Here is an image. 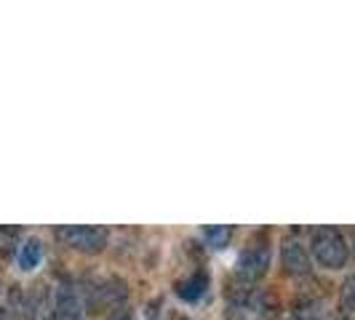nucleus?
Returning a JSON list of instances; mask_svg holds the SVG:
<instances>
[{
  "instance_id": "obj_1",
  "label": "nucleus",
  "mask_w": 355,
  "mask_h": 320,
  "mask_svg": "<svg viewBox=\"0 0 355 320\" xmlns=\"http://www.w3.org/2000/svg\"><path fill=\"white\" fill-rule=\"evenodd\" d=\"M310 249H313L315 262H318L320 267H326V269H342V267L347 265V256H350L345 235H342L337 227H329V224L313 230Z\"/></svg>"
},
{
  "instance_id": "obj_2",
  "label": "nucleus",
  "mask_w": 355,
  "mask_h": 320,
  "mask_svg": "<svg viewBox=\"0 0 355 320\" xmlns=\"http://www.w3.org/2000/svg\"><path fill=\"white\" fill-rule=\"evenodd\" d=\"M80 296H83V304L89 310H112V307H121L128 296V288H125V281L110 275V278H99L94 283H86L80 288Z\"/></svg>"
},
{
  "instance_id": "obj_3",
  "label": "nucleus",
  "mask_w": 355,
  "mask_h": 320,
  "mask_svg": "<svg viewBox=\"0 0 355 320\" xmlns=\"http://www.w3.org/2000/svg\"><path fill=\"white\" fill-rule=\"evenodd\" d=\"M56 240L83 254H99L105 251L110 232L105 227H91V224H67V227H56Z\"/></svg>"
},
{
  "instance_id": "obj_4",
  "label": "nucleus",
  "mask_w": 355,
  "mask_h": 320,
  "mask_svg": "<svg viewBox=\"0 0 355 320\" xmlns=\"http://www.w3.org/2000/svg\"><path fill=\"white\" fill-rule=\"evenodd\" d=\"M270 267V243L265 240H254L249 249L241 251L238 262H235V281L241 283H257Z\"/></svg>"
},
{
  "instance_id": "obj_5",
  "label": "nucleus",
  "mask_w": 355,
  "mask_h": 320,
  "mask_svg": "<svg viewBox=\"0 0 355 320\" xmlns=\"http://www.w3.org/2000/svg\"><path fill=\"white\" fill-rule=\"evenodd\" d=\"M53 318L56 320H83L86 304L80 296V288H75L70 281H62L53 291Z\"/></svg>"
},
{
  "instance_id": "obj_6",
  "label": "nucleus",
  "mask_w": 355,
  "mask_h": 320,
  "mask_svg": "<svg viewBox=\"0 0 355 320\" xmlns=\"http://www.w3.org/2000/svg\"><path fill=\"white\" fill-rule=\"evenodd\" d=\"M281 262H284V269L294 278H302V275H310L313 272V262H310V254L304 251V246L300 240L288 238L281 246Z\"/></svg>"
},
{
  "instance_id": "obj_7",
  "label": "nucleus",
  "mask_w": 355,
  "mask_h": 320,
  "mask_svg": "<svg viewBox=\"0 0 355 320\" xmlns=\"http://www.w3.org/2000/svg\"><path fill=\"white\" fill-rule=\"evenodd\" d=\"M206 288H209V272L198 269V272H193L190 278L179 281V283H177V294L182 296V299H184V302H198V299L206 294Z\"/></svg>"
},
{
  "instance_id": "obj_8",
  "label": "nucleus",
  "mask_w": 355,
  "mask_h": 320,
  "mask_svg": "<svg viewBox=\"0 0 355 320\" xmlns=\"http://www.w3.org/2000/svg\"><path fill=\"white\" fill-rule=\"evenodd\" d=\"M17 262H19V269L33 272V269L43 262V243H40L37 238H27V240L19 246Z\"/></svg>"
},
{
  "instance_id": "obj_9",
  "label": "nucleus",
  "mask_w": 355,
  "mask_h": 320,
  "mask_svg": "<svg viewBox=\"0 0 355 320\" xmlns=\"http://www.w3.org/2000/svg\"><path fill=\"white\" fill-rule=\"evenodd\" d=\"M294 318L297 320H320L323 318V304L318 296H300L294 307Z\"/></svg>"
},
{
  "instance_id": "obj_10",
  "label": "nucleus",
  "mask_w": 355,
  "mask_h": 320,
  "mask_svg": "<svg viewBox=\"0 0 355 320\" xmlns=\"http://www.w3.org/2000/svg\"><path fill=\"white\" fill-rule=\"evenodd\" d=\"M232 238V227L230 224H214V227H203V240L206 246L211 249H225Z\"/></svg>"
},
{
  "instance_id": "obj_11",
  "label": "nucleus",
  "mask_w": 355,
  "mask_h": 320,
  "mask_svg": "<svg viewBox=\"0 0 355 320\" xmlns=\"http://www.w3.org/2000/svg\"><path fill=\"white\" fill-rule=\"evenodd\" d=\"M339 307L342 312H355V275L345 278V283L339 285Z\"/></svg>"
},
{
  "instance_id": "obj_12",
  "label": "nucleus",
  "mask_w": 355,
  "mask_h": 320,
  "mask_svg": "<svg viewBox=\"0 0 355 320\" xmlns=\"http://www.w3.org/2000/svg\"><path fill=\"white\" fill-rule=\"evenodd\" d=\"M19 230L17 227H0V251H11V246L17 243Z\"/></svg>"
},
{
  "instance_id": "obj_13",
  "label": "nucleus",
  "mask_w": 355,
  "mask_h": 320,
  "mask_svg": "<svg viewBox=\"0 0 355 320\" xmlns=\"http://www.w3.org/2000/svg\"><path fill=\"white\" fill-rule=\"evenodd\" d=\"M107 320H134V310L128 304H121V307H112L107 312Z\"/></svg>"
},
{
  "instance_id": "obj_14",
  "label": "nucleus",
  "mask_w": 355,
  "mask_h": 320,
  "mask_svg": "<svg viewBox=\"0 0 355 320\" xmlns=\"http://www.w3.org/2000/svg\"><path fill=\"white\" fill-rule=\"evenodd\" d=\"M329 320H350V315H347V312H342V310H339L337 315H331V318Z\"/></svg>"
},
{
  "instance_id": "obj_15",
  "label": "nucleus",
  "mask_w": 355,
  "mask_h": 320,
  "mask_svg": "<svg viewBox=\"0 0 355 320\" xmlns=\"http://www.w3.org/2000/svg\"><path fill=\"white\" fill-rule=\"evenodd\" d=\"M0 320H11V312L8 310H0Z\"/></svg>"
},
{
  "instance_id": "obj_16",
  "label": "nucleus",
  "mask_w": 355,
  "mask_h": 320,
  "mask_svg": "<svg viewBox=\"0 0 355 320\" xmlns=\"http://www.w3.org/2000/svg\"><path fill=\"white\" fill-rule=\"evenodd\" d=\"M174 320H193V318H184V315H174Z\"/></svg>"
},
{
  "instance_id": "obj_17",
  "label": "nucleus",
  "mask_w": 355,
  "mask_h": 320,
  "mask_svg": "<svg viewBox=\"0 0 355 320\" xmlns=\"http://www.w3.org/2000/svg\"><path fill=\"white\" fill-rule=\"evenodd\" d=\"M288 320H297V318H294V315H291V318H288Z\"/></svg>"
}]
</instances>
